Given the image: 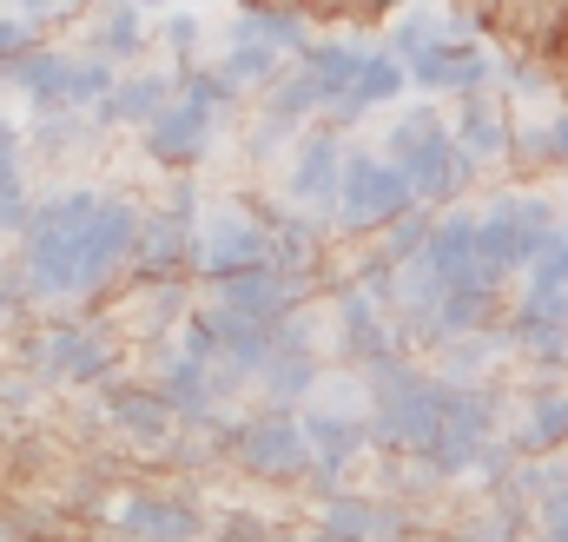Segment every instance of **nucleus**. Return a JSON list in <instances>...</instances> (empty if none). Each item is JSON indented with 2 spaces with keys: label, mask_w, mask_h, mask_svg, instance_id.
<instances>
[{
  "label": "nucleus",
  "mask_w": 568,
  "mask_h": 542,
  "mask_svg": "<svg viewBox=\"0 0 568 542\" xmlns=\"http://www.w3.org/2000/svg\"><path fill=\"white\" fill-rule=\"evenodd\" d=\"M556 443H568V391H542L536 410H529V423L516 430V443H509V450L536 456V450H556Z\"/></svg>",
  "instance_id": "6e6552de"
},
{
  "label": "nucleus",
  "mask_w": 568,
  "mask_h": 542,
  "mask_svg": "<svg viewBox=\"0 0 568 542\" xmlns=\"http://www.w3.org/2000/svg\"><path fill=\"white\" fill-rule=\"evenodd\" d=\"M239 456H245V470H258V476H297V470H311V443H304V430L291 423V416H265V423H245L239 436Z\"/></svg>",
  "instance_id": "7ed1b4c3"
},
{
  "label": "nucleus",
  "mask_w": 568,
  "mask_h": 542,
  "mask_svg": "<svg viewBox=\"0 0 568 542\" xmlns=\"http://www.w3.org/2000/svg\"><path fill=\"white\" fill-rule=\"evenodd\" d=\"M140 40H145L140 7H106V20H100V33H93V53H100V60H133Z\"/></svg>",
  "instance_id": "1a4fd4ad"
},
{
  "label": "nucleus",
  "mask_w": 568,
  "mask_h": 542,
  "mask_svg": "<svg viewBox=\"0 0 568 542\" xmlns=\"http://www.w3.org/2000/svg\"><path fill=\"white\" fill-rule=\"evenodd\" d=\"M536 67H542V80L556 87V93H568V0L556 7V20H549V33L536 40V53H529Z\"/></svg>",
  "instance_id": "9b49d317"
},
{
  "label": "nucleus",
  "mask_w": 568,
  "mask_h": 542,
  "mask_svg": "<svg viewBox=\"0 0 568 542\" xmlns=\"http://www.w3.org/2000/svg\"><path fill=\"white\" fill-rule=\"evenodd\" d=\"M212 139H219V113L199 100H179V93H172V107H159L145 120V152L159 165H199L212 152Z\"/></svg>",
  "instance_id": "f03ea898"
},
{
  "label": "nucleus",
  "mask_w": 568,
  "mask_h": 542,
  "mask_svg": "<svg viewBox=\"0 0 568 542\" xmlns=\"http://www.w3.org/2000/svg\"><path fill=\"white\" fill-rule=\"evenodd\" d=\"M120 523H126L133 536H145V542H185L192 530H199V516H192L185 503H159V496L126 503V510H120Z\"/></svg>",
  "instance_id": "0eeeda50"
},
{
  "label": "nucleus",
  "mask_w": 568,
  "mask_h": 542,
  "mask_svg": "<svg viewBox=\"0 0 568 542\" xmlns=\"http://www.w3.org/2000/svg\"><path fill=\"white\" fill-rule=\"evenodd\" d=\"M337 179H344V152H337V139H331V133H311L304 145H297L291 172H284L291 199L324 205V212H331V199H337Z\"/></svg>",
  "instance_id": "39448f33"
},
{
  "label": "nucleus",
  "mask_w": 568,
  "mask_h": 542,
  "mask_svg": "<svg viewBox=\"0 0 568 542\" xmlns=\"http://www.w3.org/2000/svg\"><path fill=\"white\" fill-rule=\"evenodd\" d=\"M410 205H417V192L397 165L344 159V179H337V199H331V212H344V225H397Z\"/></svg>",
  "instance_id": "f257e3e1"
},
{
  "label": "nucleus",
  "mask_w": 568,
  "mask_h": 542,
  "mask_svg": "<svg viewBox=\"0 0 568 542\" xmlns=\"http://www.w3.org/2000/svg\"><path fill=\"white\" fill-rule=\"evenodd\" d=\"M556 7H562V0H489V7H483V27H489L496 40H509V47L536 53V40L549 33Z\"/></svg>",
  "instance_id": "423d86ee"
},
{
  "label": "nucleus",
  "mask_w": 568,
  "mask_h": 542,
  "mask_svg": "<svg viewBox=\"0 0 568 542\" xmlns=\"http://www.w3.org/2000/svg\"><path fill=\"white\" fill-rule=\"evenodd\" d=\"M489 73H496V60L483 53V47H469V40H429L424 53H417V80L424 87H449V93H483L489 87Z\"/></svg>",
  "instance_id": "20e7f679"
},
{
  "label": "nucleus",
  "mask_w": 568,
  "mask_h": 542,
  "mask_svg": "<svg viewBox=\"0 0 568 542\" xmlns=\"http://www.w3.org/2000/svg\"><path fill=\"white\" fill-rule=\"evenodd\" d=\"M390 7H397V0H291V13H297V20H317V27H331V20H364V27H377Z\"/></svg>",
  "instance_id": "9d476101"
},
{
  "label": "nucleus",
  "mask_w": 568,
  "mask_h": 542,
  "mask_svg": "<svg viewBox=\"0 0 568 542\" xmlns=\"http://www.w3.org/2000/svg\"><path fill=\"white\" fill-rule=\"evenodd\" d=\"M165 47H172L179 60H192V47H199V13H192V7H179V13L165 20Z\"/></svg>",
  "instance_id": "f8f14e48"
}]
</instances>
